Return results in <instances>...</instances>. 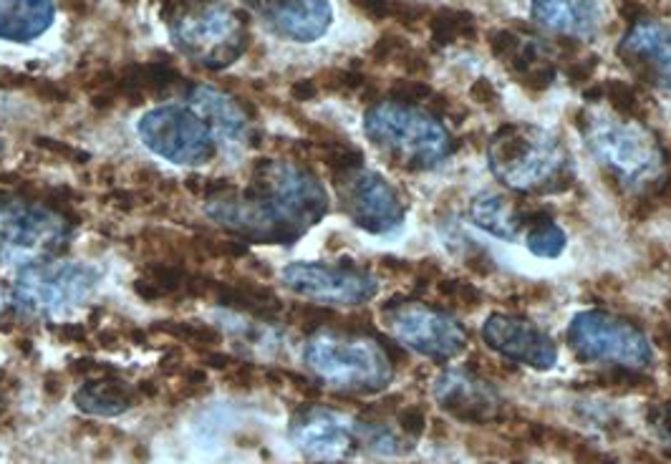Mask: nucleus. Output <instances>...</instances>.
Returning a JSON list of instances; mask_svg holds the SVG:
<instances>
[{
	"instance_id": "obj_1",
	"label": "nucleus",
	"mask_w": 671,
	"mask_h": 464,
	"mask_svg": "<svg viewBox=\"0 0 671 464\" xmlns=\"http://www.w3.org/2000/svg\"><path fill=\"white\" fill-rule=\"evenodd\" d=\"M328 210L321 182L293 162L265 160L253 185L240 195L222 193L207 205L218 225L258 243H293Z\"/></svg>"
},
{
	"instance_id": "obj_2",
	"label": "nucleus",
	"mask_w": 671,
	"mask_h": 464,
	"mask_svg": "<svg viewBox=\"0 0 671 464\" xmlns=\"http://www.w3.org/2000/svg\"><path fill=\"white\" fill-rule=\"evenodd\" d=\"M162 21L177 51L210 71L233 66L251 44L245 19L222 0H164Z\"/></svg>"
},
{
	"instance_id": "obj_3",
	"label": "nucleus",
	"mask_w": 671,
	"mask_h": 464,
	"mask_svg": "<svg viewBox=\"0 0 671 464\" xmlns=\"http://www.w3.org/2000/svg\"><path fill=\"white\" fill-rule=\"evenodd\" d=\"M303 359L313 376L344 394H377L392 381L384 346L367 336L319 328L305 344Z\"/></svg>"
},
{
	"instance_id": "obj_4",
	"label": "nucleus",
	"mask_w": 671,
	"mask_h": 464,
	"mask_svg": "<svg viewBox=\"0 0 671 464\" xmlns=\"http://www.w3.org/2000/svg\"><path fill=\"white\" fill-rule=\"evenodd\" d=\"M487 162L495 177L518 193L563 187L568 179L566 149L555 137L528 127H502L497 131Z\"/></svg>"
},
{
	"instance_id": "obj_5",
	"label": "nucleus",
	"mask_w": 671,
	"mask_h": 464,
	"mask_svg": "<svg viewBox=\"0 0 671 464\" xmlns=\"http://www.w3.org/2000/svg\"><path fill=\"white\" fill-rule=\"evenodd\" d=\"M367 137L407 170L437 167L452 149L442 124L402 104L374 106L367 114Z\"/></svg>"
},
{
	"instance_id": "obj_6",
	"label": "nucleus",
	"mask_w": 671,
	"mask_h": 464,
	"mask_svg": "<svg viewBox=\"0 0 671 464\" xmlns=\"http://www.w3.org/2000/svg\"><path fill=\"white\" fill-rule=\"evenodd\" d=\"M102 283L94 265L69 260H38L19 272L13 303L33 316H61L84 305Z\"/></svg>"
},
{
	"instance_id": "obj_7",
	"label": "nucleus",
	"mask_w": 671,
	"mask_h": 464,
	"mask_svg": "<svg viewBox=\"0 0 671 464\" xmlns=\"http://www.w3.org/2000/svg\"><path fill=\"white\" fill-rule=\"evenodd\" d=\"M71 222L56 205L0 193V263L56 255L71 240Z\"/></svg>"
},
{
	"instance_id": "obj_8",
	"label": "nucleus",
	"mask_w": 671,
	"mask_h": 464,
	"mask_svg": "<svg viewBox=\"0 0 671 464\" xmlns=\"http://www.w3.org/2000/svg\"><path fill=\"white\" fill-rule=\"evenodd\" d=\"M142 142L162 160L180 167H203L215 156V135L193 106L162 104L137 124Z\"/></svg>"
},
{
	"instance_id": "obj_9",
	"label": "nucleus",
	"mask_w": 671,
	"mask_h": 464,
	"mask_svg": "<svg viewBox=\"0 0 671 464\" xmlns=\"http://www.w3.org/2000/svg\"><path fill=\"white\" fill-rule=\"evenodd\" d=\"M568 346L581 361H606L624 369H646L653 361L641 330L603 311L578 313L568 326Z\"/></svg>"
},
{
	"instance_id": "obj_10",
	"label": "nucleus",
	"mask_w": 671,
	"mask_h": 464,
	"mask_svg": "<svg viewBox=\"0 0 671 464\" xmlns=\"http://www.w3.org/2000/svg\"><path fill=\"white\" fill-rule=\"evenodd\" d=\"M386 326L402 346L429 359H454L470 346V336L460 321L425 303L400 301L386 305Z\"/></svg>"
},
{
	"instance_id": "obj_11",
	"label": "nucleus",
	"mask_w": 671,
	"mask_h": 464,
	"mask_svg": "<svg viewBox=\"0 0 671 464\" xmlns=\"http://www.w3.org/2000/svg\"><path fill=\"white\" fill-rule=\"evenodd\" d=\"M338 189L346 214L369 235H389L404 225L402 197L381 174L354 170L342 174Z\"/></svg>"
},
{
	"instance_id": "obj_12",
	"label": "nucleus",
	"mask_w": 671,
	"mask_h": 464,
	"mask_svg": "<svg viewBox=\"0 0 671 464\" xmlns=\"http://www.w3.org/2000/svg\"><path fill=\"white\" fill-rule=\"evenodd\" d=\"M588 147L603 167L611 170L628 185L651 179L661 170V149L657 139L644 129L624 127H593L588 129Z\"/></svg>"
},
{
	"instance_id": "obj_13",
	"label": "nucleus",
	"mask_w": 671,
	"mask_h": 464,
	"mask_svg": "<svg viewBox=\"0 0 671 464\" xmlns=\"http://www.w3.org/2000/svg\"><path fill=\"white\" fill-rule=\"evenodd\" d=\"M284 286L321 303L361 305L377 295L379 280L363 270L321 263H293L284 268Z\"/></svg>"
},
{
	"instance_id": "obj_14",
	"label": "nucleus",
	"mask_w": 671,
	"mask_h": 464,
	"mask_svg": "<svg viewBox=\"0 0 671 464\" xmlns=\"http://www.w3.org/2000/svg\"><path fill=\"white\" fill-rule=\"evenodd\" d=\"M291 439L305 457L336 462L351 457L359 439V425L326 406H301L291 419Z\"/></svg>"
},
{
	"instance_id": "obj_15",
	"label": "nucleus",
	"mask_w": 671,
	"mask_h": 464,
	"mask_svg": "<svg viewBox=\"0 0 671 464\" xmlns=\"http://www.w3.org/2000/svg\"><path fill=\"white\" fill-rule=\"evenodd\" d=\"M483 341L505 359L523 363V367L551 371L558 363V348L553 338L543 334L535 323L508 313H493L483 323Z\"/></svg>"
},
{
	"instance_id": "obj_16",
	"label": "nucleus",
	"mask_w": 671,
	"mask_h": 464,
	"mask_svg": "<svg viewBox=\"0 0 671 464\" xmlns=\"http://www.w3.org/2000/svg\"><path fill=\"white\" fill-rule=\"evenodd\" d=\"M435 399L444 411L472 425H485L502 411V399L487 381L472 371H444L435 384Z\"/></svg>"
},
{
	"instance_id": "obj_17",
	"label": "nucleus",
	"mask_w": 671,
	"mask_h": 464,
	"mask_svg": "<svg viewBox=\"0 0 671 464\" xmlns=\"http://www.w3.org/2000/svg\"><path fill=\"white\" fill-rule=\"evenodd\" d=\"M243 5L258 13L273 33L301 44L321 38L331 26L326 0H243Z\"/></svg>"
},
{
	"instance_id": "obj_18",
	"label": "nucleus",
	"mask_w": 671,
	"mask_h": 464,
	"mask_svg": "<svg viewBox=\"0 0 671 464\" xmlns=\"http://www.w3.org/2000/svg\"><path fill=\"white\" fill-rule=\"evenodd\" d=\"M185 98L207 121V127L212 129L215 142L233 149H245L253 144L251 119H247V114L243 109H240V104L233 96L222 94V91L212 86L189 84L185 91Z\"/></svg>"
},
{
	"instance_id": "obj_19",
	"label": "nucleus",
	"mask_w": 671,
	"mask_h": 464,
	"mask_svg": "<svg viewBox=\"0 0 671 464\" xmlns=\"http://www.w3.org/2000/svg\"><path fill=\"white\" fill-rule=\"evenodd\" d=\"M54 15V0H0V40H36L51 28Z\"/></svg>"
},
{
	"instance_id": "obj_20",
	"label": "nucleus",
	"mask_w": 671,
	"mask_h": 464,
	"mask_svg": "<svg viewBox=\"0 0 671 464\" xmlns=\"http://www.w3.org/2000/svg\"><path fill=\"white\" fill-rule=\"evenodd\" d=\"M73 402L89 417H119L135 404V388L124 384L119 376L102 374L86 381L73 396Z\"/></svg>"
},
{
	"instance_id": "obj_21",
	"label": "nucleus",
	"mask_w": 671,
	"mask_h": 464,
	"mask_svg": "<svg viewBox=\"0 0 671 464\" xmlns=\"http://www.w3.org/2000/svg\"><path fill=\"white\" fill-rule=\"evenodd\" d=\"M470 218L477 228H483L490 235L500 240H518L520 228H523L525 214L512 205L508 197L483 193L477 195L470 205Z\"/></svg>"
},
{
	"instance_id": "obj_22",
	"label": "nucleus",
	"mask_w": 671,
	"mask_h": 464,
	"mask_svg": "<svg viewBox=\"0 0 671 464\" xmlns=\"http://www.w3.org/2000/svg\"><path fill=\"white\" fill-rule=\"evenodd\" d=\"M530 230L525 237L528 251L535 255V258H558V255L566 251L568 237L555 222L551 220V212H533L528 214Z\"/></svg>"
},
{
	"instance_id": "obj_23",
	"label": "nucleus",
	"mask_w": 671,
	"mask_h": 464,
	"mask_svg": "<svg viewBox=\"0 0 671 464\" xmlns=\"http://www.w3.org/2000/svg\"><path fill=\"white\" fill-rule=\"evenodd\" d=\"M437 46H450L458 36L475 38V19L467 11H442L429 23Z\"/></svg>"
},
{
	"instance_id": "obj_24",
	"label": "nucleus",
	"mask_w": 671,
	"mask_h": 464,
	"mask_svg": "<svg viewBox=\"0 0 671 464\" xmlns=\"http://www.w3.org/2000/svg\"><path fill=\"white\" fill-rule=\"evenodd\" d=\"M160 330H167L170 336L180 338L182 344L189 346H200V348H210L218 346L222 341V334L215 328L207 326H197V323H180V321H164L160 323Z\"/></svg>"
},
{
	"instance_id": "obj_25",
	"label": "nucleus",
	"mask_w": 671,
	"mask_h": 464,
	"mask_svg": "<svg viewBox=\"0 0 671 464\" xmlns=\"http://www.w3.org/2000/svg\"><path fill=\"white\" fill-rule=\"evenodd\" d=\"M609 91V98H611V106L616 109L618 114L624 116H632L636 109H639V102H636V94L634 89L624 84V81H611V84L606 86Z\"/></svg>"
},
{
	"instance_id": "obj_26",
	"label": "nucleus",
	"mask_w": 671,
	"mask_h": 464,
	"mask_svg": "<svg viewBox=\"0 0 671 464\" xmlns=\"http://www.w3.org/2000/svg\"><path fill=\"white\" fill-rule=\"evenodd\" d=\"M439 290H442L444 298H450V301L454 303H462V305H477L479 303V293L472 286L462 283V280H444L442 286H439Z\"/></svg>"
},
{
	"instance_id": "obj_27",
	"label": "nucleus",
	"mask_w": 671,
	"mask_h": 464,
	"mask_svg": "<svg viewBox=\"0 0 671 464\" xmlns=\"http://www.w3.org/2000/svg\"><path fill=\"white\" fill-rule=\"evenodd\" d=\"M323 86L328 91H356L363 86V77L359 71H328L323 77Z\"/></svg>"
},
{
	"instance_id": "obj_28",
	"label": "nucleus",
	"mask_w": 671,
	"mask_h": 464,
	"mask_svg": "<svg viewBox=\"0 0 671 464\" xmlns=\"http://www.w3.org/2000/svg\"><path fill=\"white\" fill-rule=\"evenodd\" d=\"M394 96L402 98V102L414 104L432 96V89L427 84H419V81H400V84H394Z\"/></svg>"
},
{
	"instance_id": "obj_29",
	"label": "nucleus",
	"mask_w": 671,
	"mask_h": 464,
	"mask_svg": "<svg viewBox=\"0 0 671 464\" xmlns=\"http://www.w3.org/2000/svg\"><path fill=\"white\" fill-rule=\"evenodd\" d=\"M400 421H402V429L412 437H419L425 434V427H427V417L421 414V409H417V406H409V409H404L400 414Z\"/></svg>"
},
{
	"instance_id": "obj_30",
	"label": "nucleus",
	"mask_w": 671,
	"mask_h": 464,
	"mask_svg": "<svg viewBox=\"0 0 671 464\" xmlns=\"http://www.w3.org/2000/svg\"><path fill=\"white\" fill-rule=\"evenodd\" d=\"M553 79H555V71L553 69H535V71H528L525 73L523 86L528 91H537V94H541V91H545V89L551 86Z\"/></svg>"
},
{
	"instance_id": "obj_31",
	"label": "nucleus",
	"mask_w": 671,
	"mask_h": 464,
	"mask_svg": "<svg viewBox=\"0 0 671 464\" xmlns=\"http://www.w3.org/2000/svg\"><path fill=\"white\" fill-rule=\"evenodd\" d=\"M470 96H472V102H477V104H483V106H490V104L497 102V91H495V86L487 79H477L475 84H472V89H470Z\"/></svg>"
},
{
	"instance_id": "obj_32",
	"label": "nucleus",
	"mask_w": 671,
	"mask_h": 464,
	"mask_svg": "<svg viewBox=\"0 0 671 464\" xmlns=\"http://www.w3.org/2000/svg\"><path fill=\"white\" fill-rule=\"evenodd\" d=\"M490 48H493L495 56L510 54L512 48H518V36L510 31H495L490 36Z\"/></svg>"
},
{
	"instance_id": "obj_33",
	"label": "nucleus",
	"mask_w": 671,
	"mask_h": 464,
	"mask_svg": "<svg viewBox=\"0 0 671 464\" xmlns=\"http://www.w3.org/2000/svg\"><path fill=\"white\" fill-rule=\"evenodd\" d=\"M356 8H361L363 13H369L371 19H386L392 15V0H354Z\"/></svg>"
},
{
	"instance_id": "obj_34",
	"label": "nucleus",
	"mask_w": 671,
	"mask_h": 464,
	"mask_svg": "<svg viewBox=\"0 0 671 464\" xmlns=\"http://www.w3.org/2000/svg\"><path fill=\"white\" fill-rule=\"evenodd\" d=\"M595 66V58H586L581 63H570L568 66V79L574 81V84H583V81L591 79Z\"/></svg>"
},
{
	"instance_id": "obj_35",
	"label": "nucleus",
	"mask_w": 671,
	"mask_h": 464,
	"mask_svg": "<svg viewBox=\"0 0 671 464\" xmlns=\"http://www.w3.org/2000/svg\"><path fill=\"white\" fill-rule=\"evenodd\" d=\"M293 96L298 102H309V98L316 96V84H313V81H298L293 86Z\"/></svg>"
},
{
	"instance_id": "obj_36",
	"label": "nucleus",
	"mask_w": 671,
	"mask_h": 464,
	"mask_svg": "<svg viewBox=\"0 0 671 464\" xmlns=\"http://www.w3.org/2000/svg\"><path fill=\"white\" fill-rule=\"evenodd\" d=\"M404 69H407L409 73H414V77H417V73H427V71H429V66H427L425 58L409 56L407 61H404Z\"/></svg>"
},
{
	"instance_id": "obj_37",
	"label": "nucleus",
	"mask_w": 671,
	"mask_h": 464,
	"mask_svg": "<svg viewBox=\"0 0 671 464\" xmlns=\"http://www.w3.org/2000/svg\"><path fill=\"white\" fill-rule=\"evenodd\" d=\"M621 15H624V19L636 21L641 15V8L636 3H624V5H621Z\"/></svg>"
},
{
	"instance_id": "obj_38",
	"label": "nucleus",
	"mask_w": 671,
	"mask_h": 464,
	"mask_svg": "<svg viewBox=\"0 0 671 464\" xmlns=\"http://www.w3.org/2000/svg\"><path fill=\"white\" fill-rule=\"evenodd\" d=\"M583 96L588 98V102H599V98L603 96V89L601 86H593V89H588Z\"/></svg>"
}]
</instances>
